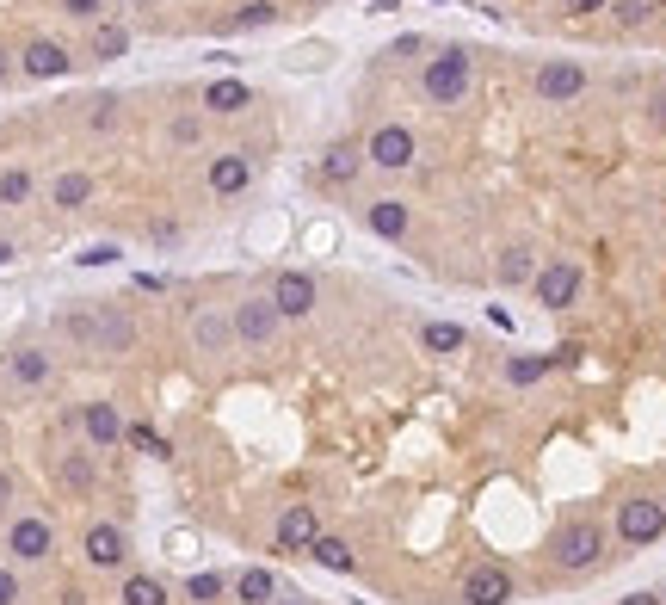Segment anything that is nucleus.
Returning a JSON list of instances; mask_svg holds the SVG:
<instances>
[{"label": "nucleus", "instance_id": "obj_24", "mask_svg": "<svg viewBox=\"0 0 666 605\" xmlns=\"http://www.w3.org/2000/svg\"><path fill=\"white\" fill-rule=\"evenodd\" d=\"M358 167H364V149H358V142H333V149L321 155V180H327V186H352Z\"/></svg>", "mask_w": 666, "mask_h": 605}, {"label": "nucleus", "instance_id": "obj_26", "mask_svg": "<svg viewBox=\"0 0 666 605\" xmlns=\"http://www.w3.org/2000/svg\"><path fill=\"white\" fill-rule=\"evenodd\" d=\"M229 593L241 605H272L278 599V575H272V568H241V575L229 581Z\"/></svg>", "mask_w": 666, "mask_h": 605}, {"label": "nucleus", "instance_id": "obj_28", "mask_svg": "<svg viewBox=\"0 0 666 605\" xmlns=\"http://www.w3.org/2000/svg\"><path fill=\"white\" fill-rule=\"evenodd\" d=\"M309 556H315L321 568H333V575H352V568H358V556H352V544H346V538H333V531H321V538L309 544Z\"/></svg>", "mask_w": 666, "mask_h": 605}, {"label": "nucleus", "instance_id": "obj_42", "mask_svg": "<svg viewBox=\"0 0 666 605\" xmlns=\"http://www.w3.org/2000/svg\"><path fill=\"white\" fill-rule=\"evenodd\" d=\"M272 605H303V599H284V593H278V599H272Z\"/></svg>", "mask_w": 666, "mask_h": 605}, {"label": "nucleus", "instance_id": "obj_16", "mask_svg": "<svg viewBox=\"0 0 666 605\" xmlns=\"http://www.w3.org/2000/svg\"><path fill=\"white\" fill-rule=\"evenodd\" d=\"M531 87H537V99H543V105H568V99H580V93H586V68H580V62H568V56H555V62H543V68H537V81H531Z\"/></svg>", "mask_w": 666, "mask_h": 605}, {"label": "nucleus", "instance_id": "obj_9", "mask_svg": "<svg viewBox=\"0 0 666 605\" xmlns=\"http://www.w3.org/2000/svg\"><path fill=\"white\" fill-rule=\"evenodd\" d=\"M414 155H420V142H414V130H407V124H377V130L364 136V161L383 167V173L414 167Z\"/></svg>", "mask_w": 666, "mask_h": 605}, {"label": "nucleus", "instance_id": "obj_27", "mask_svg": "<svg viewBox=\"0 0 666 605\" xmlns=\"http://www.w3.org/2000/svg\"><path fill=\"white\" fill-rule=\"evenodd\" d=\"M118 605H173V593H167V581H161V575H124Z\"/></svg>", "mask_w": 666, "mask_h": 605}, {"label": "nucleus", "instance_id": "obj_8", "mask_svg": "<svg viewBox=\"0 0 666 605\" xmlns=\"http://www.w3.org/2000/svg\"><path fill=\"white\" fill-rule=\"evenodd\" d=\"M81 556H87V568H130V531L118 525V519H93L87 531H81Z\"/></svg>", "mask_w": 666, "mask_h": 605}, {"label": "nucleus", "instance_id": "obj_14", "mask_svg": "<svg viewBox=\"0 0 666 605\" xmlns=\"http://www.w3.org/2000/svg\"><path fill=\"white\" fill-rule=\"evenodd\" d=\"M56 482H62L68 501H93V494H99V451L68 445V451L56 457Z\"/></svg>", "mask_w": 666, "mask_h": 605}, {"label": "nucleus", "instance_id": "obj_30", "mask_svg": "<svg viewBox=\"0 0 666 605\" xmlns=\"http://www.w3.org/2000/svg\"><path fill=\"white\" fill-rule=\"evenodd\" d=\"M494 278L500 284H531L537 278V254H531V247H506V254L494 260Z\"/></svg>", "mask_w": 666, "mask_h": 605}, {"label": "nucleus", "instance_id": "obj_17", "mask_svg": "<svg viewBox=\"0 0 666 605\" xmlns=\"http://www.w3.org/2000/svg\"><path fill=\"white\" fill-rule=\"evenodd\" d=\"M531 297H537L543 309H568V303L580 297V266H574V260H549V266H537Z\"/></svg>", "mask_w": 666, "mask_h": 605}, {"label": "nucleus", "instance_id": "obj_21", "mask_svg": "<svg viewBox=\"0 0 666 605\" xmlns=\"http://www.w3.org/2000/svg\"><path fill=\"white\" fill-rule=\"evenodd\" d=\"M198 105H204L210 118H241L247 105H253V87H247V81H235V75H229V81H210V87L198 93Z\"/></svg>", "mask_w": 666, "mask_h": 605}, {"label": "nucleus", "instance_id": "obj_40", "mask_svg": "<svg viewBox=\"0 0 666 605\" xmlns=\"http://www.w3.org/2000/svg\"><path fill=\"white\" fill-rule=\"evenodd\" d=\"M13 501V482H7V470H0V507H7Z\"/></svg>", "mask_w": 666, "mask_h": 605}, {"label": "nucleus", "instance_id": "obj_33", "mask_svg": "<svg viewBox=\"0 0 666 605\" xmlns=\"http://www.w3.org/2000/svg\"><path fill=\"white\" fill-rule=\"evenodd\" d=\"M222 593H229V575H192V581H185V599H198V605H210Z\"/></svg>", "mask_w": 666, "mask_h": 605}, {"label": "nucleus", "instance_id": "obj_18", "mask_svg": "<svg viewBox=\"0 0 666 605\" xmlns=\"http://www.w3.org/2000/svg\"><path fill=\"white\" fill-rule=\"evenodd\" d=\"M50 328H56L74 352H87V359L99 352V309H93V303H62V309L50 315Z\"/></svg>", "mask_w": 666, "mask_h": 605}, {"label": "nucleus", "instance_id": "obj_43", "mask_svg": "<svg viewBox=\"0 0 666 605\" xmlns=\"http://www.w3.org/2000/svg\"><path fill=\"white\" fill-rule=\"evenodd\" d=\"M321 7H327V0H321Z\"/></svg>", "mask_w": 666, "mask_h": 605}, {"label": "nucleus", "instance_id": "obj_13", "mask_svg": "<svg viewBox=\"0 0 666 605\" xmlns=\"http://www.w3.org/2000/svg\"><path fill=\"white\" fill-rule=\"evenodd\" d=\"M0 371H7V383L13 389H44L50 377H56V359L37 340H19V346H7V359H0Z\"/></svg>", "mask_w": 666, "mask_h": 605}, {"label": "nucleus", "instance_id": "obj_5", "mask_svg": "<svg viewBox=\"0 0 666 605\" xmlns=\"http://www.w3.org/2000/svg\"><path fill=\"white\" fill-rule=\"evenodd\" d=\"M229 315H235V346H247V352L272 346V340H278V328H284V315H278V303H272L266 291H253V297L229 303Z\"/></svg>", "mask_w": 666, "mask_h": 605}, {"label": "nucleus", "instance_id": "obj_23", "mask_svg": "<svg viewBox=\"0 0 666 605\" xmlns=\"http://www.w3.org/2000/svg\"><path fill=\"white\" fill-rule=\"evenodd\" d=\"M130 50V25L124 19H99V25H87V56L93 62H118Z\"/></svg>", "mask_w": 666, "mask_h": 605}, {"label": "nucleus", "instance_id": "obj_25", "mask_svg": "<svg viewBox=\"0 0 666 605\" xmlns=\"http://www.w3.org/2000/svg\"><path fill=\"white\" fill-rule=\"evenodd\" d=\"M407 223H414V217H407V204H395V198H377V204L364 210V229H370V235H383V241H401Z\"/></svg>", "mask_w": 666, "mask_h": 605}, {"label": "nucleus", "instance_id": "obj_11", "mask_svg": "<svg viewBox=\"0 0 666 605\" xmlns=\"http://www.w3.org/2000/svg\"><path fill=\"white\" fill-rule=\"evenodd\" d=\"M253 155L247 149H222V155H210L204 161V186H210V198H241L247 186H253Z\"/></svg>", "mask_w": 666, "mask_h": 605}, {"label": "nucleus", "instance_id": "obj_32", "mask_svg": "<svg viewBox=\"0 0 666 605\" xmlns=\"http://www.w3.org/2000/svg\"><path fill=\"white\" fill-rule=\"evenodd\" d=\"M543 371H549V352H512V359H506V383H518V389L537 383Z\"/></svg>", "mask_w": 666, "mask_h": 605}, {"label": "nucleus", "instance_id": "obj_31", "mask_svg": "<svg viewBox=\"0 0 666 605\" xmlns=\"http://www.w3.org/2000/svg\"><path fill=\"white\" fill-rule=\"evenodd\" d=\"M420 346H426V352H463L469 334H463L457 322H426V328H420Z\"/></svg>", "mask_w": 666, "mask_h": 605}, {"label": "nucleus", "instance_id": "obj_34", "mask_svg": "<svg viewBox=\"0 0 666 605\" xmlns=\"http://www.w3.org/2000/svg\"><path fill=\"white\" fill-rule=\"evenodd\" d=\"M654 7H660V0H611L617 25H648V19H654Z\"/></svg>", "mask_w": 666, "mask_h": 605}, {"label": "nucleus", "instance_id": "obj_6", "mask_svg": "<svg viewBox=\"0 0 666 605\" xmlns=\"http://www.w3.org/2000/svg\"><path fill=\"white\" fill-rule=\"evenodd\" d=\"M74 420H81V445L87 451H118L124 445V408L111 402V396H93V402H81L74 408Z\"/></svg>", "mask_w": 666, "mask_h": 605}, {"label": "nucleus", "instance_id": "obj_3", "mask_svg": "<svg viewBox=\"0 0 666 605\" xmlns=\"http://www.w3.org/2000/svg\"><path fill=\"white\" fill-rule=\"evenodd\" d=\"M93 309H99V352H93V359H130L136 340H142L130 297H99Z\"/></svg>", "mask_w": 666, "mask_h": 605}, {"label": "nucleus", "instance_id": "obj_4", "mask_svg": "<svg viewBox=\"0 0 666 605\" xmlns=\"http://www.w3.org/2000/svg\"><path fill=\"white\" fill-rule=\"evenodd\" d=\"M37 198H44L50 210H62V217H87V210L99 204V180H93V167H62V173H50V180L37 186Z\"/></svg>", "mask_w": 666, "mask_h": 605}, {"label": "nucleus", "instance_id": "obj_1", "mask_svg": "<svg viewBox=\"0 0 666 605\" xmlns=\"http://www.w3.org/2000/svg\"><path fill=\"white\" fill-rule=\"evenodd\" d=\"M426 105H463L475 93V56L469 50H444L426 62V81H420Z\"/></svg>", "mask_w": 666, "mask_h": 605}, {"label": "nucleus", "instance_id": "obj_20", "mask_svg": "<svg viewBox=\"0 0 666 605\" xmlns=\"http://www.w3.org/2000/svg\"><path fill=\"white\" fill-rule=\"evenodd\" d=\"M37 167L31 161H7L0 167V210H25V204H37Z\"/></svg>", "mask_w": 666, "mask_h": 605}, {"label": "nucleus", "instance_id": "obj_7", "mask_svg": "<svg viewBox=\"0 0 666 605\" xmlns=\"http://www.w3.org/2000/svg\"><path fill=\"white\" fill-rule=\"evenodd\" d=\"M599 556H605V531L592 519H574L568 531H555V568L586 575V568H599Z\"/></svg>", "mask_w": 666, "mask_h": 605}, {"label": "nucleus", "instance_id": "obj_38", "mask_svg": "<svg viewBox=\"0 0 666 605\" xmlns=\"http://www.w3.org/2000/svg\"><path fill=\"white\" fill-rule=\"evenodd\" d=\"M648 118H654V124H660V130H666V87H660V93H654V105H648Z\"/></svg>", "mask_w": 666, "mask_h": 605}, {"label": "nucleus", "instance_id": "obj_12", "mask_svg": "<svg viewBox=\"0 0 666 605\" xmlns=\"http://www.w3.org/2000/svg\"><path fill=\"white\" fill-rule=\"evenodd\" d=\"M192 352H204V359H222V352H235V315L229 309H216V303H204V309H192Z\"/></svg>", "mask_w": 666, "mask_h": 605}, {"label": "nucleus", "instance_id": "obj_19", "mask_svg": "<svg viewBox=\"0 0 666 605\" xmlns=\"http://www.w3.org/2000/svg\"><path fill=\"white\" fill-rule=\"evenodd\" d=\"M463 599H469V605H506V599H512V568L475 562L469 575H463Z\"/></svg>", "mask_w": 666, "mask_h": 605}, {"label": "nucleus", "instance_id": "obj_22", "mask_svg": "<svg viewBox=\"0 0 666 605\" xmlns=\"http://www.w3.org/2000/svg\"><path fill=\"white\" fill-rule=\"evenodd\" d=\"M321 538V519H315V507H303V501H296V507H284L278 513V550H309Z\"/></svg>", "mask_w": 666, "mask_h": 605}, {"label": "nucleus", "instance_id": "obj_36", "mask_svg": "<svg viewBox=\"0 0 666 605\" xmlns=\"http://www.w3.org/2000/svg\"><path fill=\"white\" fill-rule=\"evenodd\" d=\"M19 254H25V247H19V241H13V235H0V266H13V260H19Z\"/></svg>", "mask_w": 666, "mask_h": 605}, {"label": "nucleus", "instance_id": "obj_29", "mask_svg": "<svg viewBox=\"0 0 666 605\" xmlns=\"http://www.w3.org/2000/svg\"><path fill=\"white\" fill-rule=\"evenodd\" d=\"M266 25H278V0H247L222 19V31H266Z\"/></svg>", "mask_w": 666, "mask_h": 605}, {"label": "nucleus", "instance_id": "obj_37", "mask_svg": "<svg viewBox=\"0 0 666 605\" xmlns=\"http://www.w3.org/2000/svg\"><path fill=\"white\" fill-rule=\"evenodd\" d=\"M420 44H426V38H395V44H389V56H395V62H401V56H414V50H420Z\"/></svg>", "mask_w": 666, "mask_h": 605}, {"label": "nucleus", "instance_id": "obj_10", "mask_svg": "<svg viewBox=\"0 0 666 605\" xmlns=\"http://www.w3.org/2000/svg\"><path fill=\"white\" fill-rule=\"evenodd\" d=\"M617 538L623 544H654V538H666V507L660 501H648V494H629V501H617Z\"/></svg>", "mask_w": 666, "mask_h": 605}, {"label": "nucleus", "instance_id": "obj_35", "mask_svg": "<svg viewBox=\"0 0 666 605\" xmlns=\"http://www.w3.org/2000/svg\"><path fill=\"white\" fill-rule=\"evenodd\" d=\"M19 599H25L19 568H13V562H0V605H19Z\"/></svg>", "mask_w": 666, "mask_h": 605}, {"label": "nucleus", "instance_id": "obj_15", "mask_svg": "<svg viewBox=\"0 0 666 605\" xmlns=\"http://www.w3.org/2000/svg\"><path fill=\"white\" fill-rule=\"evenodd\" d=\"M266 297L278 303V315H284V322H303V315L321 303V284H315L309 272H278V278L266 284Z\"/></svg>", "mask_w": 666, "mask_h": 605}, {"label": "nucleus", "instance_id": "obj_41", "mask_svg": "<svg viewBox=\"0 0 666 605\" xmlns=\"http://www.w3.org/2000/svg\"><path fill=\"white\" fill-rule=\"evenodd\" d=\"M623 605H660V599H654V593H636V599H623Z\"/></svg>", "mask_w": 666, "mask_h": 605}, {"label": "nucleus", "instance_id": "obj_2", "mask_svg": "<svg viewBox=\"0 0 666 605\" xmlns=\"http://www.w3.org/2000/svg\"><path fill=\"white\" fill-rule=\"evenodd\" d=\"M56 556V525L44 513H13L7 519V562L13 568H37Z\"/></svg>", "mask_w": 666, "mask_h": 605}, {"label": "nucleus", "instance_id": "obj_39", "mask_svg": "<svg viewBox=\"0 0 666 605\" xmlns=\"http://www.w3.org/2000/svg\"><path fill=\"white\" fill-rule=\"evenodd\" d=\"M574 13H599V7H611V0H568Z\"/></svg>", "mask_w": 666, "mask_h": 605}]
</instances>
